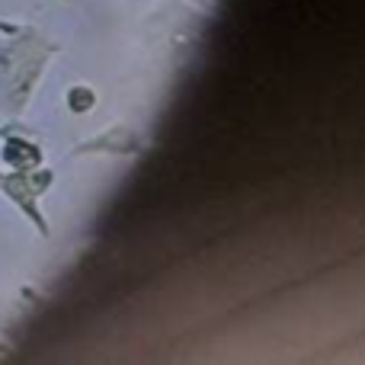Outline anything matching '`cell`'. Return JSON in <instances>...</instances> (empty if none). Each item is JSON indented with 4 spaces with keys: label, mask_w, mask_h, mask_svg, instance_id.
<instances>
[{
    "label": "cell",
    "mask_w": 365,
    "mask_h": 365,
    "mask_svg": "<svg viewBox=\"0 0 365 365\" xmlns=\"http://www.w3.org/2000/svg\"><path fill=\"white\" fill-rule=\"evenodd\" d=\"M71 106H74L77 113L90 109V106H93V93H90V90H74V93H71Z\"/></svg>",
    "instance_id": "6da1fadb"
}]
</instances>
